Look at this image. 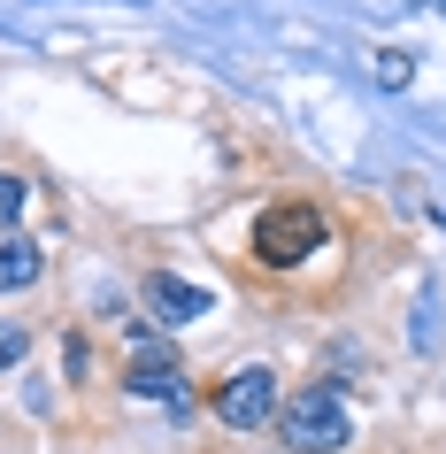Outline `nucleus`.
Returning a JSON list of instances; mask_svg holds the SVG:
<instances>
[{"instance_id":"obj_5","label":"nucleus","mask_w":446,"mask_h":454,"mask_svg":"<svg viewBox=\"0 0 446 454\" xmlns=\"http://www.w3.org/2000/svg\"><path fill=\"white\" fill-rule=\"evenodd\" d=\"M131 393H146V401H177V393H185V385H177V355H169V347H154V339H146L139 347V362H131Z\"/></svg>"},{"instance_id":"obj_6","label":"nucleus","mask_w":446,"mask_h":454,"mask_svg":"<svg viewBox=\"0 0 446 454\" xmlns=\"http://www.w3.org/2000/svg\"><path fill=\"white\" fill-rule=\"evenodd\" d=\"M39 270H47V254L31 239H16V231H0V293H24L39 286Z\"/></svg>"},{"instance_id":"obj_9","label":"nucleus","mask_w":446,"mask_h":454,"mask_svg":"<svg viewBox=\"0 0 446 454\" xmlns=\"http://www.w3.org/2000/svg\"><path fill=\"white\" fill-rule=\"evenodd\" d=\"M377 77H385V85H408V77H416V62H408V54H393V47H385V54H377Z\"/></svg>"},{"instance_id":"obj_2","label":"nucleus","mask_w":446,"mask_h":454,"mask_svg":"<svg viewBox=\"0 0 446 454\" xmlns=\"http://www.w3.org/2000/svg\"><path fill=\"white\" fill-rule=\"evenodd\" d=\"M316 247H324V215L308 208V200H278V208H270V215L254 223V254H262L270 270L308 262Z\"/></svg>"},{"instance_id":"obj_8","label":"nucleus","mask_w":446,"mask_h":454,"mask_svg":"<svg viewBox=\"0 0 446 454\" xmlns=\"http://www.w3.org/2000/svg\"><path fill=\"white\" fill-rule=\"evenodd\" d=\"M24 355H31V332L24 324H0V370H16Z\"/></svg>"},{"instance_id":"obj_1","label":"nucleus","mask_w":446,"mask_h":454,"mask_svg":"<svg viewBox=\"0 0 446 454\" xmlns=\"http://www.w3.org/2000/svg\"><path fill=\"white\" fill-rule=\"evenodd\" d=\"M278 439L293 454H339L354 439V416L339 401V385H301L293 401H278Z\"/></svg>"},{"instance_id":"obj_3","label":"nucleus","mask_w":446,"mask_h":454,"mask_svg":"<svg viewBox=\"0 0 446 454\" xmlns=\"http://www.w3.org/2000/svg\"><path fill=\"white\" fill-rule=\"evenodd\" d=\"M215 416H223L231 431H254V424H270V416H278V378H270L262 362L231 370V378L215 385Z\"/></svg>"},{"instance_id":"obj_4","label":"nucleus","mask_w":446,"mask_h":454,"mask_svg":"<svg viewBox=\"0 0 446 454\" xmlns=\"http://www.w3.org/2000/svg\"><path fill=\"white\" fill-rule=\"evenodd\" d=\"M146 309H154V324H162V332H185L192 316L208 309V293L185 286V278H146Z\"/></svg>"},{"instance_id":"obj_7","label":"nucleus","mask_w":446,"mask_h":454,"mask_svg":"<svg viewBox=\"0 0 446 454\" xmlns=\"http://www.w3.org/2000/svg\"><path fill=\"white\" fill-rule=\"evenodd\" d=\"M16 215H24V177L0 169V231H16Z\"/></svg>"}]
</instances>
